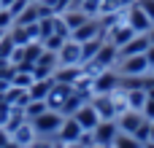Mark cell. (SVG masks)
Wrapping results in <instances>:
<instances>
[{
  "label": "cell",
  "instance_id": "obj_1",
  "mask_svg": "<svg viewBox=\"0 0 154 148\" xmlns=\"http://www.w3.org/2000/svg\"><path fill=\"white\" fill-rule=\"evenodd\" d=\"M62 119H65V116H62L60 111H51V108H49V111H43L41 116L32 119V127H35L38 135H43V138H54L57 129H60V124H62Z\"/></svg>",
  "mask_w": 154,
  "mask_h": 148
},
{
  "label": "cell",
  "instance_id": "obj_2",
  "mask_svg": "<svg viewBox=\"0 0 154 148\" xmlns=\"http://www.w3.org/2000/svg\"><path fill=\"white\" fill-rule=\"evenodd\" d=\"M116 73L119 75H143V73H152V67L146 62V54H133V57H125L116 62Z\"/></svg>",
  "mask_w": 154,
  "mask_h": 148
},
{
  "label": "cell",
  "instance_id": "obj_3",
  "mask_svg": "<svg viewBox=\"0 0 154 148\" xmlns=\"http://www.w3.org/2000/svg\"><path fill=\"white\" fill-rule=\"evenodd\" d=\"M119 78H122V75H119L114 67L97 73V75L92 78V94H114V92L119 89Z\"/></svg>",
  "mask_w": 154,
  "mask_h": 148
},
{
  "label": "cell",
  "instance_id": "obj_4",
  "mask_svg": "<svg viewBox=\"0 0 154 148\" xmlns=\"http://www.w3.org/2000/svg\"><path fill=\"white\" fill-rule=\"evenodd\" d=\"M92 135H95V146L111 148V146H114V140H116V135H119L116 119H100V121H97V127L92 129Z\"/></svg>",
  "mask_w": 154,
  "mask_h": 148
},
{
  "label": "cell",
  "instance_id": "obj_5",
  "mask_svg": "<svg viewBox=\"0 0 154 148\" xmlns=\"http://www.w3.org/2000/svg\"><path fill=\"white\" fill-rule=\"evenodd\" d=\"M133 35H138V32H135V30H133V27L125 22V13H122V19H116V22L108 27V32H106V40H108V43H114L116 49H122V46H125V43L133 38Z\"/></svg>",
  "mask_w": 154,
  "mask_h": 148
},
{
  "label": "cell",
  "instance_id": "obj_6",
  "mask_svg": "<svg viewBox=\"0 0 154 148\" xmlns=\"http://www.w3.org/2000/svg\"><path fill=\"white\" fill-rule=\"evenodd\" d=\"M125 22L135 30V32H149V27H152L154 22L146 16V11L138 5V3H133V5H127L125 8Z\"/></svg>",
  "mask_w": 154,
  "mask_h": 148
},
{
  "label": "cell",
  "instance_id": "obj_7",
  "mask_svg": "<svg viewBox=\"0 0 154 148\" xmlns=\"http://www.w3.org/2000/svg\"><path fill=\"white\" fill-rule=\"evenodd\" d=\"M57 67H60L57 51H46V49H43V54L38 57V62H35V67H32V78H49V75H54Z\"/></svg>",
  "mask_w": 154,
  "mask_h": 148
},
{
  "label": "cell",
  "instance_id": "obj_8",
  "mask_svg": "<svg viewBox=\"0 0 154 148\" xmlns=\"http://www.w3.org/2000/svg\"><path fill=\"white\" fill-rule=\"evenodd\" d=\"M73 84H62V81H54V86H51V92H49V97H46V105L51 108V111H62V105H65V100L73 94Z\"/></svg>",
  "mask_w": 154,
  "mask_h": 148
},
{
  "label": "cell",
  "instance_id": "obj_9",
  "mask_svg": "<svg viewBox=\"0 0 154 148\" xmlns=\"http://www.w3.org/2000/svg\"><path fill=\"white\" fill-rule=\"evenodd\" d=\"M89 102H92V108L97 111L100 119H116V100H114V94H92Z\"/></svg>",
  "mask_w": 154,
  "mask_h": 148
},
{
  "label": "cell",
  "instance_id": "obj_10",
  "mask_svg": "<svg viewBox=\"0 0 154 148\" xmlns=\"http://www.w3.org/2000/svg\"><path fill=\"white\" fill-rule=\"evenodd\" d=\"M97 35H106V32H103V27H100V19H87L81 27H76V30L70 32V38H73L76 43L92 40V38H97Z\"/></svg>",
  "mask_w": 154,
  "mask_h": 148
},
{
  "label": "cell",
  "instance_id": "obj_11",
  "mask_svg": "<svg viewBox=\"0 0 154 148\" xmlns=\"http://www.w3.org/2000/svg\"><path fill=\"white\" fill-rule=\"evenodd\" d=\"M81 127H79V121L73 119V116H65L62 119V124H60V129H57V135H54V140H62V143H76L79 138H81Z\"/></svg>",
  "mask_w": 154,
  "mask_h": 148
},
{
  "label": "cell",
  "instance_id": "obj_12",
  "mask_svg": "<svg viewBox=\"0 0 154 148\" xmlns=\"http://www.w3.org/2000/svg\"><path fill=\"white\" fill-rule=\"evenodd\" d=\"M57 57H60V65H81V43H76L73 38H68L60 46Z\"/></svg>",
  "mask_w": 154,
  "mask_h": 148
},
{
  "label": "cell",
  "instance_id": "obj_13",
  "mask_svg": "<svg viewBox=\"0 0 154 148\" xmlns=\"http://www.w3.org/2000/svg\"><path fill=\"white\" fill-rule=\"evenodd\" d=\"M73 119L79 121V127L81 129H87V132H92L95 127H97V121H100V116H97V111L92 108V102H84L76 113H73Z\"/></svg>",
  "mask_w": 154,
  "mask_h": 148
},
{
  "label": "cell",
  "instance_id": "obj_14",
  "mask_svg": "<svg viewBox=\"0 0 154 148\" xmlns=\"http://www.w3.org/2000/svg\"><path fill=\"white\" fill-rule=\"evenodd\" d=\"M146 49H149V38H146V32H138L119 49V59L133 57V54H146Z\"/></svg>",
  "mask_w": 154,
  "mask_h": 148
},
{
  "label": "cell",
  "instance_id": "obj_15",
  "mask_svg": "<svg viewBox=\"0 0 154 148\" xmlns=\"http://www.w3.org/2000/svg\"><path fill=\"white\" fill-rule=\"evenodd\" d=\"M141 121H143V113L141 111H125V113L116 116L119 132H127V135H135V129L141 127Z\"/></svg>",
  "mask_w": 154,
  "mask_h": 148
},
{
  "label": "cell",
  "instance_id": "obj_16",
  "mask_svg": "<svg viewBox=\"0 0 154 148\" xmlns=\"http://www.w3.org/2000/svg\"><path fill=\"white\" fill-rule=\"evenodd\" d=\"M35 138H38V132H35V127H32V121H30V119H27L24 124H19V127L11 132V140H16L22 148H27Z\"/></svg>",
  "mask_w": 154,
  "mask_h": 148
},
{
  "label": "cell",
  "instance_id": "obj_17",
  "mask_svg": "<svg viewBox=\"0 0 154 148\" xmlns=\"http://www.w3.org/2000/svg\"><path fill=\"white\" fill-rule=\"evenodd\" d=\"M51 86H54V75H49V78H35L32 84H30V100H46L49 97V92H51Z\"/></svg>",
  "mask_w": 154,
  "mask_h": 148
},
{
  "label": "cell",
  "instance_id": "obj_18",
  "mask_svg": "<svg viewBox=\"0 0 154 148\" xmlns=\"http://www.w3.org/2000/svg\"><path fill=\"white\" fill-rule=\"evenodd\" d=\"M3 100H5L11 108H24V105L30 102V92H27V89H19V86H11V89L3 94Z\"/></svg>",
  "mask_w": 154,
  "mask_h": 148
},
{
  "label": "cell",
  "instance_id": "obj_19",
  "mask_svg": "<svg viewBox=\"0 0 154 148\" xmlns=\"http://www.w3.org/2000/svg\"><path fill=\"white\" fill-rule=\"evenodd\" d=\"M60 16H62V22L68 24V30H70V32H73L76 27H81V24H84V22L89 19V16H87V13L81 11V8H76V5H73V8H68L65 13H60Z\"/></svg>",
  "mask_w": 154,
  "mask_h": 148
},
{
  "label": "cell",
  "instance_id": "obj_20",
  "mask_svg": "<svg viewBox=\"0 0 154 148\" xmlns=\"http://www.w3.org/2000/svg\"><path fill=\"white\" fill-rule=\"evenodd\" d=\"M103 43H106V35H97V38H92V40H84V43H81V65L89 62V59L100 51Z\"/></svg>",
  "mask_w": 154,
  "mask_h": 148
},
{
  "label": "cell",
  "instance_id": "obj_21",
  "mask_svg": "<svg viewBox=\"0 0 154 148\" xmlns=\"http://www.w3.org/2000/svg\"><path fill=\"white\" fill-rule=\"evenodd\" d=\"M125 100H127V108H130V111H143L149 94H146L143 89H127V92H125Z\"/></svg>",
  "mask_w": 154,
  "mask_h": 148
},
{
  "label": "cell",
  "instance_id": "obj_22",
  "mask_svg": "<svg viewBox=\"0 0 154 148\" xmlns=\"http://www.w3.org/2000/svg\"><path fill=\"white\" fill-rule=\"evenodd\" d=\"M38 19H41V13H38V0H35V3H30V5L16 16V22H14V24H22V27H24V24H35Z\"/></svg>",
  "mask_w": 154,
  "mask_h": 148
},
{
  "label": "cell",
  "instance_id": "obj_23",
  "mask_svg": "<svg viewBox=\"0 0 154 148\" xmlns=\"http://www.w3.org/2000/svg\"><path fill=\"white\" fill-rule=\"evenodd\" d=\"M111 148H143V143L135 138V135H127V132H119L116 135V140H114V146Z\"/></svg>",
  "mask_w": 154,
  "mask_h": 148
},
{
  "label": "cell",
  "instance_id": "obj_24",
  "mask_svg": "<svg viewBox=\"0 0 154 148\" xmlns=\"http://www.w3.org/2000/svg\"><path fill=\"white\" fill-rule=\"evenodd\" d=\"M35 78H32V73H24V70H16L14 67V75H11V86H19V89H30V84H32Z\"/></svg>",
  "mask_w": 154,
  "mask_h": 148
},
{
  "label": "cell",
  "instance_id": "obj_25",
  "mask_svg": "<svg viewBox=\"0 0 154 148\" xmlns=\"http://www.w3.org/2000/svg\"><path fill=\"white\" fill-rule=\"evenodd\" d=\"M43 111H49V105H46V100H30L27 105H24V116L32 121L35 116H41Z\"/></svg>",
  "mask_w": 154,
  "mask_h": 148
},
{
  "label": "cell",
  "instance_id": "obj_26",
  "mask_svg": "<svg viewBox=\"0 0 154 148\" xmlns=\"http://www.w3.org/2000/svg\"><path fill=\"white\" fill-rule=\"evenodd\" d=\"M76 8H81L89 19H97L100 16V0H79Z\"/></svg>",
  "mask_w": 154,
  "mask_h": 148
},
{
  "label": "cell",
  "instance_id": "obj_27",
  "mask_svg": "<svg viewBox=\"0 0 154 148\" xmlns=\"http://www.w3.org/2000/svg\"><path fill=\"white\" fill-rule=\"evenodd\" d=\"M14 49H16V43H14V38H11L8 32H5V35L0 38V59H11Z\"/></svg>",
  "mask_w": 154,
  "mask_h": 148
},
{
  "label": "cell",
  "instance_id": "obj_28",
  "mask_svg": "<svg viewBox=\"0 0 154 148\" xmlns=\"http://www.w3.org/2000/svg\"><path fill=\"white\" fill-rule=\"evenodd\" d=\"M65 40H68V38H62V35H57V32H54V35L43 38L41 43H43V49H46V51H60V46H62Z\"/></svg>",
  "mask_w": 154,
  "mask_h": 148
},
{
  "label": "cell",
  "instance_id": "obj_29",
  "mask_svg": "<svg viewBox=\"0 0 154 148\" xmlns=\"http://www.w3.org/2000/svg\"><path fill=\"white\" fill-rule=\"evenodd\" d=\"M46 3H49V8L54 11V16H60V13H65L68 8L76 5V0H46Z\"/></svg>",
  "mask_w": 154,
  "mask_h": 148
},
{
  "label": "cell",
  "instance_id": "obj_30",
  "mask_svg": "<svg viewBox=\"0 0 154 148\" xmlns=\"http://www.w3.org/2000/svg\"><path fill=\"white\" fill-rule=\"evenodd\" d=\"M149 132H152V121H149V119L143 116V121H141V127L135 129V138H138L141 143H146V140H149Z\"/></svg>",
  "mask_w": 154,
  "mask_h": 148
},
{
  "label": "cell",
  "instance_id": "obj_31",
  "mask_svg": "<svg viewBox=\"0 0 154 148\" xmlns=\"http://www.w3.org/2000/svg\"><path fill=\"white\" fill-rule=\"evenodd\" d=\"M14 22H16V19H14V13H11L8 8H0V30H11V27H14Z\"/></svg>",
  "mask_w": 154,
  "mask_h": 148
},
{
  "label": "cell",
  "instance_id": "obj_32",
  "mask_svg": "<svg viewBox=\"0 0 154 148\" xmlns=\"http://www.w3.org/2000/svg\"><path fill=\"white\" fill-rule=\"evenodd\" d=\"M51 146H54V138H43V135H38L27 148H51Z\"/></svg>",
  "mask_w": 154,
  "mask_h": 148
},
{
  "label": "cell",
  "instance_id": "obj_33",
  "mask_svg": "<svg viewBox=\"0 0 154 148\" xmlns=\"http://www.w3.org/2000/svg\"><path fill=\"white\" fill-rule=\"evenodd\" d=\"M27 5H30V0H14V3L8 5V11H11V13H14V19H16V16H19Z\"/></svg>",
  "mask_w": 154,
  "mask_h": 148
},
{
  "label": "cell",
  "instance_id": "obj_34",
  "mask_svg": "<svg viewBox=\"0 0 154 148\" xmlns=\"http://www.w3.org/2000/svg\"><path fill=\"white\" fill-rule=\"evenodd\" d=\"M135 3H138V5L146 11V16H149V19L154 22V0H135Z\"/></svg>",
  "mask_w": 154,
  "mask_h": 148
},
{
  "label": "cell",
  "instance_id": "obj_35",
  "mask_svg": "<svg viewBox=\"0 0 154 148\" xmlns=\"http://www.w3.org/2000/svg\"><path fill=\"white\" fill-rule=\"evenodd\" d=\"M141 113H143L149 121H154V97H149V100H146V105H143V111H141Z\"/></svg>",
  "mask_w": 154,
  "mask_h": 148
},
{
  "label": "cell",
  "instance_id": "obj_36",
  "mask_svg": "<svg viewBox=\"0 0 154 148\" xmlns=\"http://www.w3.org/2000/svg\"><path fill=\"white\" fill-rule=\"evenodd\" d=\"M8 140H11V132H8L5 127H0V148L8 146Z\"/></svg>",
  "mask_w": 154,
  "mask_h": 148
},
{
  "label": "cell",
  "instance_id": "obj_37",
  "mask_svg": "<svg viewBox=\"0 0 154 148\" xmlns=\"http://www.w3.org/2000/svg\"><path fill=\"white\" fill-rule=\"evenodd\" d=\"M146 62H149V67L154 70V43H149V49H146Z\"/></svg>",
  "mask_w": 154,
  "mask_h": 148
},
{
  "label": "cell",
  "instance_id": "obj_38",
  "mask_svg": "<svg viewBox=\"0 0 154 148\" xmlns=\"http://www.w3.org/2000/svg\"><path fill=\"white\" fill-rule=\"evenodd\" d=\"M146 38H149V43H154V24L149 27V32H146Z\"/></svg>",
  "mask_w": 154,
  "mask_h": 148
},
{
  "label": "cell",
  "instance_id": "obj_39",
  "mask_svg": "<svg viewBox=\"0 0 154 148\" xmlns=\"http://www.w3.org/2000/svg\"><path fill=\"white\" fill-rule=\"evenodd\" d=\"M5 148H22V146H19L16 140H8V146H5Z\"/></svg>",
  "mask_w": 154,
  "mask_h": 148
},
{
  "label": "cell",
  "instance_id": "obj_40",
  "mask_svg": "<svg viewBox=\"0 0 154 148\" xmlns=\"http://www.w3.org/2000/svg\"><path fill=\"white\" fill-rule=\"evenodd\" d=\"M65 148H84L81 143H65Z\"/></svg>",
  "mask_w": 154,
  "mask_h": 148
},
{
  "label": "cell",
  "instance_id": "obj_41",
  "mask_svg": "<svg viewBox=\"0 0 154 148\" xmlns=\"http://www.w3.org/2000/svg\"><path fill=\"white\" fill-rule=\"evenodd\" d=\"M51 148H65V143H62V140H54V146Z\"/></svg>",
  "mask_w": 154,
  "mask_h": 148
},
{
  "label": "cell",
  "instance_id": "obj_42",
  "mask_svg": "<svg viewBox=\"0 0 154 148\" xmlns=\"http://www.w3.org/2000/svg\"><path fill=\"white\" fill-rule=\"evenodd\" d=\"M119 3H122V5H125V8H127V5H133V3H135V0H119Z\"/></svg>",
  "mask_w": 154,
  "mask_h": 148
},
{
  "label": "cell",
  "instance_id": "obj_43",
  "mask_svg": "<svg viewBox=\"0 0 154 148\" xmlns=\"http://www.w3.org/2000/svg\"><path fill=\"white\" fill-rule=\"evenodd\" d=\"M143 148H154V140H146V143H143Z\"/></svg>",
  "mask_w": 154,
  "mask_h": 148
},
{
  "label": "cell",
  "instance_id": "obj_44",
  "mask_svg": "<svg viewBox=\"0 0 154 148\" xmlns=\"http://www.w3.org/2000/svg\"><path fill=\"white\" fill-rule=\"evenodd\" d=\"M0 3H3V8H8V5H11L14 0H0Z\"/></svg>",
  "mask_w": 154,
  "mask_h": 148
},
{
  "label": "cell",
  "instance_id": "obj_45",
  "mask_svg": "<svg viewBox=\"0 0 154 148\" xmlns=\"http://www.w3.org/2000/svg\"><path fill=\"white\" fill-rule=\"evenodd\" d=\"M149 140H154V121H152V132H149Z\"/></svg>",
  "mask_w": 154,
  "mask_h": 148
},
{
  "label": "cell",
  "instance_id": "obj_46",
  "mask_svg": "<svg viewBox=\"0 0 154 148\" xmlns=\"http://www.w3.org/2000/svg\"><path fill=\"white\" fill-rule=\"evenodd\" d=\"M5 32H8V30H0V38H3V35H5Z\"/></svg>",
  "mask_w": 154,
  "mask_h": 148
},
{
  "label": "cell",
  "instance_id": "obj_47",
  "mask_svg": "<svg viewBox=\"0 0 154 148\" xmlns=\"http://www.w3.org/2000/svg\"><path fill=\"white\" fill-rule=\"evenodd\" d=\"M92 148H106V146H92Z\"/></svg>",
  "mask_w": 154,
  "mask_h": 148
},
{
  "label": "cell",
  "instance_id": "obj_48",
  "mask_svg": "<svg viewBox=\"0 0 154 148\" xmlns=\"http://www.w3.org/2000/svg\"><path fill=\"white\" fill-rule=\"evenodd\" d=\"M0 8H3V3H0Z\"/></svg>",
  "mask_w": 154,
  "mask_h": 148
},
{
  "label": "cell",
  "instance_id": "obj_49",
  "mask_svg": "<svg viewBox=\"0 0 154 148\" xmlns=\"http://www.w3.org/2000/svg\"><path fill=\"white\" fill-rule=\"evenodd\" d=\"M30 3H35V0H30Z\"/></svg>",
  "mask_w": 154,
  "mask_h": 148
},
{
  "label": "cell",
  "instance_id": "obj_50",
  "mask_svg": "<svg viewBox=\"0 0 154 148\" xmlns=\"http://www.w3.org/2000/svg\"><path fill=\"white\" fill-rule=\"evenodd\" d=\"M76 3H79V0H76Z\"/></svg>",
  "mask_w": 154,
  "mask_h": 148
},
{
  "label": "cell",
  "instance_id": "obj_51",
  "mask_svg": "<svg viewBox=\"0 0 154 148\" xmlns=\"http://www.w3.org/2000/svg\"><path fill=\"white\" fill-rule=\"evenodd\" d=\"M152 73H154V70H152Z\"/></svg>",
  "mask_w": 154,
  "mask_h": 148
}]
</instances>
